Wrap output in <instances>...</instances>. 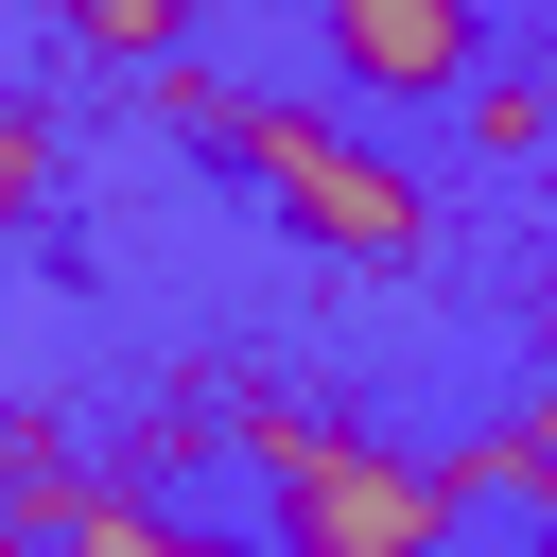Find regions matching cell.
Wrapping results in <instances>:
<instances>
[{"label": "cell", "mask_w": 557, "mask_h": 557, "mask_svg": "<svg viewBox=\"0 0 557 557\" xmlns=\"http://www.w3.org/2000/svg\"><path fill=\"white\" fill-rule=\"evenodd\" d=\"M540 104H557V70H540Z\"/></svg>", "instance_id": "obj_8"}, {"label": "cell", "mask_w": 557, "mask_h": 557, "mask_svg": "<svg viewBox=\"0 0 557 557\" xmlns=\"http://www.w3.org/2000/svg\"><path fill=\"white\" fill-rule=\"evenodd\" d=\"M226 453L261 470L278 557H453V522H470L435 453H383V435H348L331 400H244Z\"/></svg>", "instance_id": "obj_1"}, {"label": "cell", "mask_w": 557, "mask_h": 557, "mask_svg": "<svg viewBox=\"0 0 557 557\" xmlns=\"http://www.w3.org/2000/svg\"><path fill=\"white\" fill-rule=\"evenodd\" d=\"M52 17H70V35H87V52H122V70H157V52H174V17H191V0H52Z\"/></svg>", "instance_id": "obj_6"}, {"label": "cell", "mask_w": 557, "mask_h": 557, "mask_svg": "<svg viewBox=\"0 0 557 557\" xmlns=\"http://www.w3.org/2000/svg\"><path fill=\"white\" fill-rule=\"evenodd\" d=\"M296 244H331V261H418L435 244V209H418V174L383 157V139H348L331 104H261V87H209V122H191Z\"/></svg>", "instance_id": "obj_2"}, {"label": "cell", "mask_w": 557, "mask_h": 557, "mask_svg": "<svg viewBox=\"0 0 557 557\" xmlns=\"http://www.w3.org/2000/svg\"><path fill=\"white\" fill-rule=\"evenodd\" d=\"M35 191H52V122H35V104H0V209H35Z\"/></svg>", "instance_id": "obj_7"}, {"label": "cell", "mask_w": 557, "mask_h": 557, "mask_svg": "<svg viewBox=\"0 0 557 557\" xmlns=\"http://www.w3.org/2000/svg\"><path fill=\"white\" fill-rule=\"evenodd\" d=\"M453 104H470V139H487V157H540V139H557V104H540V70H470Z\"/></svg>", "instance_id": "obj_5"}, {"label": "cell", "mask_w": 557, "mask_h": 557, "mask_svg": "<svg viewBox=\"0 0 557 557\" xmlns=\"http://www.w3.org/2000/svg\"><path fill=\"white\" fill-rule=\"evenodd\" d=\"M313 52L366 104H453L487 70V0H313Z\"/></svg>", "instance_id": "obj_3"}, {"label": "cell", "mask_w": 557, "mask_h": 557, "mask_svg": "<svg viewBox=\"0 0 557 557\" xmlns=\"http://www.w3.org/2000/svg\"><path fill=\"white\" fill-rule=\"evenodd\" d=\"M35 557H244V540L191 522V505H157V487H87L70 522H35Z\"/></svg>", "instance_id": "obj_4"}]
</instances>
